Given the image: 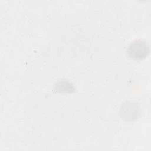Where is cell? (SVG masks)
Wrapping results in <instances>:
<instances>
[{"label": "cell", "instance_id": "2", "mask_svg": "<svg viewBox=\"0 0 151 151\" xmlns=\"http://www.w3.org/2000/svg\"><path fill=\"white\" fill-rule=\"evenodd\" d=\"M137 105L132 103L127 102L126 104H123L121 109V114L122 117H124L127 120L133 119L137 116Z\"/></svg>", "mask_w": 151, "mask_h": 151}, {"label": "cell", "instance_id": "1", "mask_svg": "<svg viewBox=\"0 0 151 151\" xmlns=\"http://www.w3.org/2000/svg\"><path fill=\"white\" fill-rule=\"evenodd\" d=\"M147 47L146 44L142 41H136L130 45L129 52L133 58H141L145 55L147 52Z\"/></svg>", "mask_w": 151, "mask_h": 151}]
</instances>
